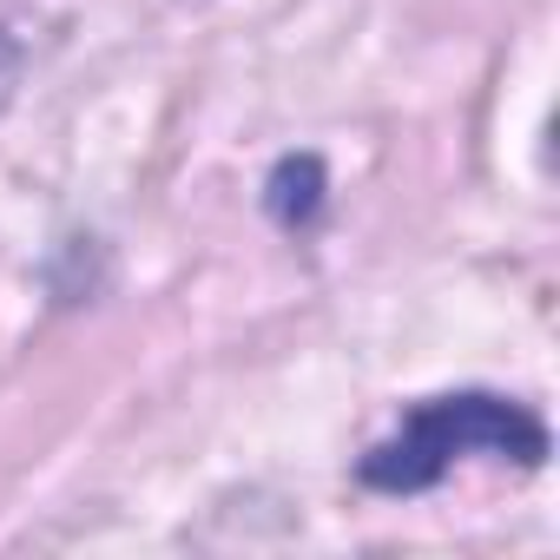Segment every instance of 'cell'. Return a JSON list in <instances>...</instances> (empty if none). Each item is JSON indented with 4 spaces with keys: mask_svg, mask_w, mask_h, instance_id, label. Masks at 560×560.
<instances>
[{
    "mask_svg": "<svg viewBox=\"0 0 560 560\" xmlns=\"http://www.w3.org/2000/svg\"><path fill=\"white\" fill-rule=\"evenodd\" d=\"M14 86H21V47L0 34V113H8V100H14Z\"/></svg>",
    "mask_w": 560,
    "mask_h": 560,
    "instance_id": "3",
    "label": "cell"
},
{
    "mask_svg": "<svg viewBox=\"0 0 560 560\" xmlns=\"http://www.w3.org/2000/svg\"><path fill=\"white\" fill-rule=\"evenodd\" d=\"M324 191H330L324 159L317 152H291V159H277L270 178H264V211L284 224V231H304L324 211Z\"/></svg>",
    "mask_w": 560,
    "mask_h": 560,
    "instance_id": "2",
    "label": "cell"
},
{
    "mask_svg": "<svg viewBox=\"0 0 560 560\" xmlns=\"http://www.w3.org/2000/svg\"><path fill=\"white\" fill-rule=\"evenodd\" d=\"M462 455H501V462L540 468L547 462V422L534 409L508 402V396H488V389L429 396V402H416L402 416V429L389 442H376L357 462V481L363 488H383V494H422Z\"/></svg>",
    "mask_w": 560,
    "mask_h": 560,
    "instance_id": "1",
    "label": "cell"
}]
</instances>
